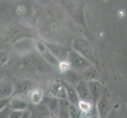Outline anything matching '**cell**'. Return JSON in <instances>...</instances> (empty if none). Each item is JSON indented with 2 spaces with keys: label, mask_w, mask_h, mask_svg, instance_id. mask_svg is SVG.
I'll return each mask as SVG.
<instances>
[{
  "label": "cell",
  "mask_w": 127,
  "mask_h": 118,
  "mask_svg": "<svg viewBox=\"0 0 127 118\" xmlns=\"http://www.w3.org/2000/svg\"><path fill=\"white\" fill-rule=\"evenodd\" d=\"M57 69H58L62 73H64L65 72H67L68 70H69V69H71V67H70V65H69L67 59H65L63 61H60Z\"/></svg>",
  "instance_id": "obj_27"
},
{
  "label": "cell",
  "mask_w": 127,
  "mask_h": 118,
  "mask_svg": "<svg viewBox=\"0 0 127 118\" xmlns=\"http://www.w3.org/2000/svg\"><path fill=\"white\" fill-rule=\"evenodd\" d=\"M69 117L77 118V117H80L81 115H82V113H81V112L80 109H79V107H78L77 105L70 103V105H69Z\"/></svg>",
  "instance_id": "obj_24"
},
{
  "label": "cell",
  "mask_w": 127,
  "mask_h": 118,
  "mask_svg": "<svg viewBox=\"0 0 127 118\" xmlns=\"http://www.w3.org/2000/svg\"><path fill=\"white\" fill-rule=\"evenodd\" d=\"M10 98H0V110H2V109L6 106V105L9 104V102H10Z\"/></svg>",
  "instance_id": "obj_30"
},
{
  "label": "cell",
  "mask_w": 127,
  "mask_h": 118,
  "mask_svg": "<svg viewBox=\"0 0 127 118\" xmlns=\"http://www.w3.org/2000/svg\"><path fill=\"white\" fill-rule=\"evenodd\" d=\"M11 110L10 105H6L2 110H0V118H10Z\"/></svg>",
  "instance_id": "obj_28"
},
{
  "label": "cell",
  "mask_w": 127,
  "mask_h": 118,
  "mask_svg": "<svg viewBox=\"0 0 127 118\" xmlns=\"http://www.w3.org/2000/svg\"><path fill=\"white\" fill-rule=\"evenodd\" d=\"M44 90L41 87H32L27 94V99L31 105H38L40 104L44 98Z\"/></svg>",
  "instance_id": "obj_14"
},
{
  "label": "cell",
  "mask_w": 127,
  "mask_h": 118,
  "mask_svg": "<svg viewBox=\"0 0 127 118\" xmlns=\"http://www.w3.org/2000/svg\"><path fill=\"white\" fill-rule=\"evenodd\" d=\"M44 93L46 95L55 97L58 98H66V94L63 85L61 81H55L50 84L44 90Z\"/></svg>",
  "instance_id": "obj_9"
},
{
  "label": "cell",
  "mask_w": 127,
  "mask_h": 118,
  "mask_svg": "<svg viewBox=\"0 0 127 118\" xmlns=\"http://www.w3.org/2000/svg\"><path fill=\"white\" fill-rule=\"evenodd\" d=\"M107 101L105 98H102L98 103V111L100 116H104L107 111Z\"/></svg>",
  "instance_id": "obj_26"
},
{
  "label": "cell",
  "mask_w": 127,
  "mask_h": 118,
  "mask_svg": "<svg viewBox=\"0 0 127 118\" xmlns=\"http://www.w3.org/2000/svg\"><path fill=\"white\" fill-rule=\"evenodd\" d=\"M24 110H11L10 118H22Z\"/></svg>",
  "instance_id": "obj_29"
},
{
  "label": "cell",
  "mask_w": 127,
  "mask_h": 118,
  "mask_svg": "<svg viewBox=\"0 0 127 118\" xmlns=\"http://www.w3.org/2000/svg\"><path fill=\"white\" fill-rule=\"evenodd\" d=\"M47 47L49 48V50L51 51V53L53 54L57 59L59 62L60 61H63L67 58L68 53L69 51V49L63 45L62 43H55V42H47L45 41Z\"/></svg>",
  "instance_id": "obj_8"
},
{
  "label": "cell",
  "mask_w": 127,
  "mask_h": 118,
  "mask_svg": "<svg viewBox=\"0 0 127 118\" xmlns=\"http://www.w3.org/2000/svg\"><path fill=\"white\" fill-rule=\"evenodd\" d=\"M14 93V84L9 80H0V98H11Z\"/></svg>",
  "instance_id": "obj_17"
},
{
  "label": "cell",
  "mask_w": 127,
  "mask_h": 118,
  "mask_svg": "<svg viewBox=\"0 0 127 118\" xmlns=\"http://www.w3.org/2000/svg\"><path fill=\"white\" fill-rule=\"evenodd\" d=\"M13 50L14 52L21 57L28 55L32 52L36 51V46H35V38L27 37L21 39L12 43Z\"/></svg>",
  "instance_id": "obj_5"
},
{
  "label": "cell",
  "mask_w": 127,
  "mask_h": 118,
  "mask_svg": "<svg viewBox=\"0 0 127 118\" xmlns=\"http://www.w3.org/2000/svg\"><path fill=\"white\" fill-rule=\"evenodd\" d=\"M35 46H36V51L48 65H50L51 67H58L59 61L51 53L44 40H43L42 39H35Z\"/></svg>",
  "instance_id": "obj_4"
},
{
  "label": "cell",
  "mask_w": 127,
  "mask_h": 118,
  "mask_svg": "<svg viewBox=\"0 0 127 118\" xmlns=\"http://www.w3.org/2000/svg\"><path fill=\"white\" fill-rule=\"evenodd\" d=\"M75 89L77 91V93L78 94L80 100H88V101H91V94L89 88V84H88V81H86L84 79L81 80L78 83L74 85Z\"/></svg>",
  "instance_id": "obj_15"
},
{
  "label": "cell",
  "mask_w": 127,
  "mask_h": 118,
  "mask_svg": "<svg viewBox=\"0 0 127 118\" xmlns=\"http://www.w3.org/2000/svg\"><path fill=\"white\" fill-rule=\"evenodd\" d=\"M34 87L33 81L30 80H20L14 83V93L13 95H27Z\"/></svg>",
  "instance_id": "obj_11"
},
{
  "label": "cell",
  "mask_w": 127,
  "mask_h": 118,
  "mask_svg": "<svg viewBox=\"0 0 127 118\" xmlns=\"http://www.w3.org/2000/svg\"><path fill=\"white\" fill-rule=\"evenodd\" d=\"M10 61V54L6 50H0V67H4L9 63Z\"/></svg>",
  "instance_id": "obj_25"
},
{
  "label": "cell",
  "mask_w": 127,
  "mask_h": 118,
  "mask_svg": "<svg viewBox=\"0 0 127 118\" xmlns=\"http://www.w3.org/2000/svg\"><path fill=\"white\" fill-rule=\"evenodd\" d=\"M62 84L63 85L65 94H66V98L68 101L70 102L71 104H75L77 105L78 102L80 101V98L78 97V94L77 93V91L75 89V87L72 85L71 84H69L67 81L65 80H60Z\"/></svg>",
  "instance_id": "obj_16"
},
{
  "label": "cell",
  "mask_w": 127,
  "mask_h": 118,
  "mask_svg": "<svg viewBox=\"0 0 127 118\" xmlns=\"http://www.w3.org/2000/svg\"><path fill=\"white\" fill-rule=\"evenodd\" d=\"M19 1H22V0H19Z\"/></svg>",
  "instance_id": "obj_32"
},
{
  "label": "cell",
  "mask_w": 127,
  "mask_h": 118,
  "mask_svg": "<svg viewBox=\"0 0 127 118\" xmlns=\"http://www.w3.org/2000/svg\"><path fill=\"white\" fill-rule=\"evenodd\" d=\"M77 106L79 107L82 114L83 113H88L92 110L91 101H88V100H80Z\"/></svg>",
  "instance_id": "obj_23"
},
{
  "label": "cell",
  "mask_w": 127,
  "mask_h": 118,
  "mask_svg": "<svg viewBox=\"0 0 127 118\" xmlns=\"http://www.w3.org/2000/svg\"><path fill=\"white\" fill-rule=\"evenodd\" d=\"M31 109V117L35 118H47L51 117L50 112L47 108L42 102L38 105H32Z\"/></svg>",
  "instance_id": "obj_18"
},
{
  "label": "cell",
  "mask_w": 127,
  "mask_h": 118,
  "mask_svg": "<svg viewBox=\"0 0 127 118\" xmlns=\"http://www.w3.org/2000/svg\"><path fill=\"white\" fill-rule=\"evenodd\" d=\"M69 102L67 98H60L59 99V116L60 118H69Z\"/></svg>",
  "instance_id": "obj_21"
},
{
  "label": "cell",
  "mask_w": 127,
  "mask_h": 118,
  "mask_svg": "<svg viewBox=\"0 0 127 118\" xmlns=\"http://www.w3.org/2000/svg\"><path fill=\"white\" fill-rule=\"evenodd\" d=\"M66 59L70 65L71 69L78 72H83L86 69L92 66L89 60L73 49H69Z\"/></svg>",
  "instance_id": "obj_3"
},
{
  "label": "cell",
  "mask_w": 127,
  "mask_h": 118,
  "mask_svg": "<svg viewBox=\"0 0 127 118\" xmlns=\"http://www.w3.org/2000/svg\"><path fill=\"white\" fill-rule=\"evenodd\" d=\"M16 14L20 19L29 21L34 14L33 6L28 2H21L16 7Z\"/></svg>",
  "instance_id": "obj_10"
},
{
  "label": "cell",
  "mask_w": 127,
  "mask_h": 118,
  "mask_svg": "<svg viewBox=\"0 0 127 118\" xmlns=\"http://www.w3.org/2000/svg\"><path fill=\"white\" fill-rule=\"evenodd\" d=\"M42 103L47 108L50 112L51 117H58L59 109V98L51 96L44 95Z\"/></svg>",
  "instance_id": "obj_12"
},
{
  "label": "cell",
  "mask_w": 127,
  "mask_h": 118,
  "mask_svg": "<svg viewBox=\"0 0 127 118\" xmlns=\"http://www.w3.org/2000/svg\"><path fill=\"white\" fill-rule=\"evenodd\" d=\"M21 63L26 69L32 72H46L51 66L36 51L24 56Z\"/></svg>",
  "instance_id": "obj_2"
},
{
  "label": "cell",
  "mask_w": 127,
  "mask_h": 118,
  "mask_svg": "<svg viewBox=\"0 0 127 118\" xmlns=\"http://www.w3.org/2000/svg\"><path fill=\"white\" fill-rule=\"evenodd\" d=\"M9 105L13 110H25L29 107L28 99L23 97V95H14L10 98Z\"/></svg>",
  "instance_id": "obj_13"
},
{
  "label": "cell",
  "mask_w": 127,
  "mask_h": 118,
  "mask_svg": "<svg viewBox=\"0 0 127 118\" xmlns=\"http://www.w3.org/2000/svg\"><path fill=\"white\" fill-rule=\"evenodd\" d=\"M82 77L86 81H92V80H97L99 79V75L95 69L90 66L82 72Z\"/></svg>",
  "instance_id": "obj_22"
},
{
  "label": "cell",
  "mask_w": 127,
  "mask_h": 118,
  "mask_svg": "<svg viewBox=\"0 0 127 118\" xmlns=\"http://www.w3.org/2000/svg\"><path fill=\"white\" fill-rule=\"evenodd\" d=\"M40 35L44 41L62 43V39H63V28L57 20L47 18L41 25Z\"/></svg>",
  "instance_id": "obj_1"
},
{
  "label": "cell",
  "mask_w": 127,
  "mask_h": 118,
  "mask_svg": "<svg viewBox=\"0 0 127 118\" xmlns=\"http://www.w3.org/2000/svg\"><path fill=\"white\" fill-rule=\"evenodd\" d=\"M1 79H2V78H0V80H1Z\"/></svg>",
  "instance_id": "obj_33"
},
{
  "label": "cell",
  "mask_w": 127,
  "mask_h": 118,
  "mask_svg": "<svg viewBox=\"0 0 127 118\" xmlns=\"http://www.w3.org/2000/svg\"><path fill=\"white\" fill-rule=\"evenodd\" d=\"M36 2L42 4V5H47V4H49L51 2V0H35Z\"/></svg>",
  "instance_id": "obj_31"
},
{
  "label": "cell",
  "mask_w": 127,
  "mask_h": 118,
  "mask_svg": "<svg viewBox=\"0 0 127 118\" xmlns=\"http://www.w3.org/2000/svg\"><path fill=\"white\" fill-rule=\"evenodd\" d=\"M72 49L85 57L91 63L95 62L93 50L87 40L83 38H76L72 41Z\"/></svg>",
  "instance_id": "obj_6"
},
{
  "label": "cell",
  "mask_w": 127,
  "mask_h": 118,
  "mask_svg": "<svg viewBox=\"0 0 127 118\" xmlns=\"http://www.w3.org/2000/svg\"><path fill=\"white\" fill-rule=\"evenodd\" d=\"M63 74H64V76L65 77V80H64L67 81L68 83L71 84L73 86L83 79L82 75H80L79 72L73 70L72 69H70L69 70H68L67 72H65Z\"/></svg>",
  "instance_id": "obj_20"
},
{
  "label": "cell",
  "mask_w": 127,
  "mask_h": 118,
  "mask_svg": "<svg viewBox=\"0 0 127 118\" xmlns=\"http://www.w3.org/2000/svg\"><path fill=\"white\" fill-rule=\"evenodd\" d=\"M32 37L34 38V33L32 28L22 24H16L10 28L9 32V39L13 43L21 39Z\"/></svg>",
  "instance_id": "obj_7"
},
{
  "label": "cell",
  "mask_w": 127,
  "mask_h": 118,
  "mask_svg": "<svg viewBox=\"0 0 127 118\" xmlns=\"http://www.w3.org/2000/svg\"><path fill=\"white\" fill-rule=\"evenodd\" d=\"M88 84H89L91 98L94 102H96L99 98V96L101 94V85L97 80L88 81Z\"/></svg>",
  "instance_id": "obj_19"
}]
</instances>
